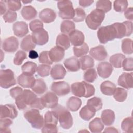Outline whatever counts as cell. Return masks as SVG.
<instances>
[{"instance_id":"cell-1","label":"cell","mask_w":133,"mask_h":133,"mask_svg":"<svg viewBox=\"0 0 133 133\" xmlns=\"http://www.w3.org/2000/svg\"><path fill=\"white\" fill-rule=\"evenodd\" d=\"M38 97L32 91L24 89L22 92L15 99V103L20 110L26 109L28 107L33 108Z\"/></svg>"},{"instance_id":"cell-2","label":"cell","mask_w":133,"mask_h":133,"mask_svg":"<svg viewBox=\"0 0 133 133\" xmlns=\"http://www.w3.org/2000/svg\"><path fill=\"white\" fill-rule=\"evenodd\" d=\"M52 110L57 114L61 127L64 129H68L72 126L73 124V117L70 112L66 108L63 106L57 105Z\"/></svg>"},{"instance_id":"cell-3","label":"cell","mask_w":133,"mask_h":133,"mask_svg":"<svg viewBox=\"0 0 133 133\" xmlns=\"http://www.w3.org/2000/svg\"><path fill=\"white\" fill-rule=\"evenodd\" d=\"M24 117L34 128L41 129L44 124V119L37 109L33 108L25 112Z\"/></svg>"},{"instance_id":"cell-4","label":"cell","mask_w":133,"mask_h":133,"mask_svg":"<svg viewBox=\"0 0 133 133\" xmlns=\"http://www.w3.org/2000/svg\"><path fill=\"white\" fill-rule=\"evenodd\" d=\"M105 18V13L98 9L93 10L86 17V23L91 30H97Z\"/></svg>"},{"instance_id":"cell-5","label":"cell","mask_w":133,"mask_h":133,"mask_svg":"<svg viewBox=\"0 0 133 133\" xmlns=\"http://www.w3.org/2000/svg\"><path fill=\"white\" fill-rule=\"evenodd\" d=\"M97 36L101 43L105 44L117 38L116 29L113 24L101 26L97 31Z\"/></svg>"},{"instance_id":"cell-6","label":"cell","mask_w":133,"mask_h":133,"mask_svg":"<svg viewBox=\"0 0 133 133\" xmlns=\"http://www.w3.org/2000/svg\"><path fill=\"white\" fill-rule=\"evenodd\" d=\"M59 10V16L63 19H73L74 15V9L72 2L70 1H60L57 3Z\"/></svg>"},{"instance_id":"cell-7","label":"cell","mask_w":133,"mask_h":133,"mask_svg":"<svg viewBox=\"0 0 133 133\" xmlns=\"http://www.w3.org/2000/svg\"><path fill=\"white\" fill-rule=\"evenodd\" d=\"M16 84L13 71L10 69H2L0 71V86L3 88H8Z\"/></svg>"},{"instance_id":"cell-8","label":"cell","mask_w":133,"mask_h":133,"mask_svg":"<svg viewBox=\"0 0 133 133\" xmlns=\"http://www.w3.org/2000/svg\"><path fill=\"white\" fill-rule=\"evenodd\" d=\"M113 24L116 30V38L130 36L132 33V23L130 21H125L122 23L116 22Z\"/></svg>"},{"instance_id":"cell-9","label":"cell","mask_w":133,"mask_h":133,"mask_svg":"<svg viewBox=\"0 0 133 133\" xmlns=\"http://www.w3.org/2000/svg\"><path fill=\"white\" fill-rule=\"evenodd\" d=\"M51 89L56 95L59 96H64L70 92V86L65 81L53 82Z\"/></svg>"},{"instance_id":"cell-10","label":"cell","mask_w":133,"mask_h":133,"mask_svg":"<svg viewBox=\"0 0 133 133\" xmlns=\"http://www.w3.org/2000/svg\"><path fill=\"white\" fill-rule=\"evenodd\" d=\"M44 108L53 109L58 104V98L52 92H47L40 98Z\"/></svg>"},{"instance_id":"cell-11","label":"cell","mask_w":133,"mask_h":133,"mask_svg":"<svg viewBox=\"0 0 133 133\" xmlns=\"http://www.w3.org/2000/svg\"><path fill=\"white\" fill-rule=\"evenodd\" d=\"M18 116V111L16 107L11 104L1 105V118H9L14 119Z\"/></svg>"},{"instance_id":"cell-12","label":"cell","mask_w":133,"mask_h":133,"mask_svg":"<svg viewBox=\"0 0 133 133\" xmlns=\"http://www.w3.org/2000/svg\"><path fill=\"white\" fill-rule=\"evenodd\" d=\"M31 36L33 42L36 45L39 46L46 44L49 39L48 32L44 29L33 32Z\"/></svg>"},{"instance_id":"cell-13","label":"cell","mask_w":133,"mask_h":133,"mask_svg":"<svg viewBox=\"0 0 133 133\" xmlns=\"http://www.w3.org/2000/svg\"><path fill=\"white\" fill-rule=\"evenodd\" d=\"M18 39L15 36H10L6 38L2 43V48L7 52H14L18 49Z\"/></svg>"},{"instance_id":"cell-14","label":"cell","mask_w":133,"mask_h":133,"mask_svg":"<svg viewBox=\"0 0 133 133\" xmlns=\"http://www.w3.org/2000/svg\"><path fill=\"white\" fill-rule=\"evenodd\" d=\"M113 68L109 62H101L98 64L97 66V72L100 77L103 78H108L112 73Z\"/></svg>"},{"instance_id":"cell-15","label":"cell","mask_w":133,"mask_h":133,"mask_svg":"<svg viewBox=\"0 0 133 133\" xmlns=\"http://www.w3.org/2000/svg\"><path fill=\"white\" fill-rule=\"evenodd\" d=\"M89 54L92 58L98 61L103 60L108 56V53L105 47L102 45L91 48L89 51Z\"/></svg>"},{"instance_id":"cell-16","label":"cell","mask_w":133,"mask_h":133,"mask_svg":"<svg viewBox=\"0 0 133 133\" xmlns=\"http://www.w3.org/2000/svg\"><path fill=\"white\" fill-rule=\"evenodd\" d=\"M35 79L33 75L22 73L17 78V82L19 85L24 88H32Z\"/></svg>"},{"instance_id":"cell-17","label":"cell","mask_w":133,"mask_h":133,"mask_svg":"<svg viewBox=\"0 0 133 133\" xmlns=\"http://www.w3.org/2000/svg\"><path fill=\"white\" fill-rule=\"evenodd\" d=\"M69 38L70 43L74 47L79 46L84 43L85 36L84 34L80 31L75 30L69 35Z\"/></svg>"},{"instance_id":"cell-18","label":"cell","mask_w":133,"mask_h":133,"mask_svg":"<svg viewBox=\"0 0 133 133\" xmlns=\"http://www.w3.org/2000/svg\"><path fill=\"white\" fill-rule=\"evenodd\" d=\"M118 85L127 89L132 88V73H123L119 77Z\"/></svg>"},{"instance_id":"cell-19","label":"cell","mask_w":133,"mask_h":133,"mask_svg":"<svg viewBox=\"0 0 133 133\" xmlns=\"http://www.w3.org/2000/svg\"><path fill=\"white\" fill-rule=\"evenodd\" d=\"M14 34L19 37H22L28 33V24L24 21H17L13 24Z\"/></svg>"},{"instance_id":"cell-20","label":"cell","mask_w":133,"mask_h":133,"mask_svg":"<svg viewBox=\"0 0 133 133\" xmlns=\"http://www.w3.org/2000/svg\"><path fill=\"white\" fill-rule=\"evenodd\" d=\"M56 16L55 11L48 8L43 9L40 11L39 14V17L41 20L45 23L52 22L55 20Z\"/></svg>"},{"instance_id":"cell-21","label":"cell","mask_w":133,"mask_h":133,"mask_svg":"<svg viewBox=\"0 0 133 133\" xmlns=\"http://www.w3.org/2000/svg\"><path fill=\"white\" fill-rule=\"evenodd\" d=\"M65 55V50L55 46L52 47L49 51V56L50 60L54 62H57L61 61Z\"/></svg>"},{"instance_id":"cell-22","label":"cell","mask_w":133,"mask_h":133,"mask_svg":"<svg viewBox=\"0 0 133 133\" xmlns=\"http://www.w3.org/2000/svg\"><path fill=\"white\" fill-rule=\"evenodd\" d=\"M66 71L64 66L60 64H55L50 70L51 77L55 80L62 79L66 75Z\"/></svg>"},{"instance_id":"cell-23","label":"cell","mask_w":133,"mask_h":133,"mask_svg":"<svg viewBox=\"0 0 133 133\" xmlns=\"http://www.w3.org/2000/svg\"><path fill=\"white\" fill-rule=\"evenodd\" d=\"M72 93L78 97H85L86 95V86L85 81L78 82L73 83L71 86Z\"/></svg>"},{"instance_id":"cell-24","label":"cell","mask_w":133,"mask_h":133,"mask_svg":"<svg viewBox=\"0 0 133 133\" xmlns=\"http://www.w3.org/2000/svg\"><path fill=\"white\" fill-rule=\"evenodd\" d=\"M64 65L69 72H76L80 69L79 60L75 57H71L64 61Z\"/></svg>"},{"instance_id":"cell-25","label":"cell","mask_w":133,"mask_h":133,"mask_svg":"<svg viewBox=\"0 0 133 133\" xmlns=\"http://www.w3.org/2000/svg\"><path fill=\"white\" fill-rule=\"evenodd\" d=\"M115 113L112 110L106 109L102 112L101 119L104 125L106 126L112 125L115 121Z\"/></svg>"},{"instance_id":"cell-26","label":"cell","mask_w":133,"mask_h":133,"mask_svg":"<svg viewBox=\"0 0 133 133\" xmlns=\"http://www.w3.org/2000/svg\"><path fill=\"white\" fill-rule=\"evenodd\" d=\"M116 88L115 85L110 81H104L100 85V90L101 92L107 96L113 95Z\"/></svg>"},{"instance_id":"cell-27","label":"cell","mask_w":133,"mask_h":133,"mask_svg":"<svg viewBox=\"0 0 133 133\" xmlns=\"http://www.w3.org/2000/svg\"><path fill=\"white\" fill-rule=\"evenodd\" d=\"M21 14L25 20H30L36 17L37 11L31 5L25 6L21 9Z\"/></svg>"},{"instance_id":"cell-28","label":"cell","mask_w":133,"mask_h":133,"mask_svg":"<svg viewBox=\"0 0 133 133\" xmlns=\"http://www.w3.org/2000/svg\"><path fill=\"white\" fill-rule=\"evenodd\" d=\"M88 127L91 132L99 133L101 132L104 129V124L101 118L96 117L89 123Z\"/></svg>"},{"instance_id":"cell-29","label":"cell","mask_w":133,"mask_h":133,"mask_svg":"<svg viewBox=\"0 0 133 133\" xmlns=\"http://www.w3.org/2000/svg\"><path fill=\"white\" fill-rule=\"evenodd\" d=\"M35 44L33 42L31 35H28L24 37L21 42L20 48L25 51H30L35 47Z\"/></svg>"},{"instance_id":"cell-30","label":"cell","mask_w":133,"mask_h":133,"mask_svg":"<svg viewBox=\"0 0 133 133\" xmlns=\"http://www.w3.org/2000/svg\"><path fill=\"white\" fill-rule=\"evenodd\" d=\"M31 89L35 93L38 95H41L47 90V87L45 81L43 79L37 78L35 79Z\"/></svg>"},{"instance_id":"cell-31","label":"cell","mask_w":133,"mask_h":133,"mask_svg":"<svg viewBox=\"0 0 133 133\" xmlns=\"http://www.w3.org/2000/svg\"><path fill=\"white\" fill-rule=\"evenodd\" d=\"M56 46L64 50L70 47V41L67 35L61 33L59 34L56 38Z\"/></svg>"},{"instance_id":"cell-32","label":"cell","mask_w":133,"mask_h":133,"mask_svg":"<svg viewBox=\"0 0 133 133\" xmlns=\"http://www.w3.org/2000/svg\"><path fill=\"white\" fill-rule=\"evenodd\" d=\"M82 104V100L77 97H70L67 102V109L72 112H75L78 110Z\"/></svg>"},{"instance_id":"cell-33","label":"cell","mask_w":133,"mask_h":133,"mask_svg":"<svg viewBox=\"0 0 133 133\" xmlns=\"http://www.w3.org/2000/svg\"><path fill=\"white\" fill-rule=\"evenodd\" d=\"M75 25L71 20H65L63 21L60 25V31L64 34L69 35L72 31L75 30Z\"/></svg>"},{"instance_id":"cell-34","label":"cell","mask_w":133,"mask_h":133,"mask_svg":"<svg viewBox=\"0 0 133 133\" xmlns=\"http://www.w3.org/2000/svg\"><path fill=\"white\" fill-rule=\"evenodd\" d=\"M80 68L82 70H86L91 68L94 65V60L92 57L88 55L84 56L79 59Z\"/></svg>"},{"instance_id":"cell-35","label":"cell","mask_w":133,"mask_h":133,"mask_svg":"<svg viewBox=\"0 0 133 133\" xmlns=\"http://www.w3.org/2000/svg\"><path fill=\"white\" fill-rule=\"evenodd\" d=\"M125 58V55L120 53H118L111 56L109 61L112 66L116 68H120L122 66V62Z\"/></svg>"},{"instance_id":"cell-36","label":"cell","mask_w":133,"mask_h":133,"mask_svg":"<svg viewBox=\"0 0 133 133\" xmlns=\"http://www.w3.org/2000/svg\"><path fill=\"white\" fill-rule=\"evenodd\" d=\"M87 105L95 112H97L101 109L102 107V102L100 98L94 97L88 100Z\"/></svg>"},{"instance_id":"cell-37","label":"cell","mask_w":133,"mask_h":133,"mask_svg":"<svg viewBox=\"0 0 133 133\" xmlns=\"http://www.w3.org/2000/svg\"><path fill=\"white\" fill-rule=\"evenodd\" d=\"M96 112L86 105L83 107L80 110L79 116L83 119L89 121L95 116Z\"/></svg>"},{"instance_id":"cell-38","label":"cell","mask_w":133,"mask_h":133,"mask_svg":"<svg viewBox=\"0 0 133 133\" xmlns=\"http://www.w3.org/2000/svg\"><path fill=\"white\" fill-rule=\"evenodd\" d=\"M58 121V116L54 111H48L45 114L44 124L57 125Z\"/></svg>"},{"instance_id":"cell-39","label":"cell","mask_w":133,"mask_h":133,"mask_svg":"<svg viewBox=\"0 0 133 133\" xmlns=\"http://www.w3.org/2000/svg\"><path fill=\"white\" fill-rule=\"evenodd\" d=\"M37 65L32 61H27L21 66L22 72L29 75H33L36 71Z\"/></svg>"},{"instance_id":"cell-40","label":"cell","mask_w":133,"mask_h":133,"mask_svg":"<svg viewBox=\"0 0 133 133\" xmlns=\"http://www.w3.org/2000/svg\"><path fill=\"white\" fill-rule=\"evenodd\" d=\"M127 96V91L124 88L117 87L116 88L113 94V97L116 101L118 102L124 101Z\"/></svg>"},{"instance_id":"cell-41","label":"cell","mask_w":133,"mask_h":133,"mask_svg":"<svg viewBox=\"0 0 133 133\" xmlns=\"http://www.w3.org/2000/svg\"><path fill=\"white\" fill-rule=\"evenodd\" d=\"M73 53L76 57H81L88 53L89 47L87 44L84 43L82 45L77 47H73Z\"/></svg>"},{"instance_id":"cell-42","label":"cell","mask_w":133,"mask_h":133,"mask_svg":"<svg viewBox=\"0 0 133 133\" xmlns=\"http://www.w3.org/2000/svg\"><path fill=\"white\" fill-rule=\"evenodd\" d=\"M132 41L130 38H125L122 41V50L124 54L130 55L133 52Z\"/></svg>"},{"instance_id":"cell-43","label":"cell","mask_w":133,"mask_h":133,"mask_svg":"<svg viewBox=\"0 0 133 133\" xmlns=\"http://www.w3.org/2000/svg\"><path fill=\"white\" fill-rule=\"evenodd\" d=\"M121 128L123 131L132 132L133 131V118L131 117H126L123 119L121 124Z\"/></svg>"},{"instance_id":"cell-44","label":"cell","mask_w":133,"mask_h":133,"mask_svg":"<svg viewBox=\"0 0 133 133\" xmlns=\"http://www.w3.org/2000/svg\"><path fill=\"white\" fill-rule=\"evenodd\" d=\"M96 8L104 13L110 11L112 8V2L110 1H98L96 3Z\"/></svg>"},{"instance_id":"cell-45","label":"cell","mask_w":133,"mask_h":133,"mask_svg":"<svg viewBox=\"0 0 133 133\" xmlns=\"http://www.w3.org/2000/svg\"><path fill=\"white\" fill-rule=\"evenodd\" d=\"M13 122L9 118H1L0 121V132H10L11 130L9 127L12 125Z\"/></svg>"},{"instance_id":"cell-46","label":"cell","mask_w":133,"mask_h":133,"mask_svg":"<svg viewBox=\"0 0 133 133\" xmlns=\"http://www.w3.org/2000/svg\"><path fill=\"white\" fill-rule=\"evenodd\" d=\"M128 6L127 1L116 0L113 2V8L115 11L118 12L125 11Z\"/></svg>"},{"instance_id":"cell-47","label":"cell","mask_w":133,"mask_h":133,"mask_svg":"<svg viewBox=\"0 0 133 133\" xmlns=\"http://www.w3.org/2000/svg\"><path fill=\"white\" fill-rule=\"evenodd\" d=\"M97 78V74L95 69H89L84 73V79L87 82L92 83Z\"/></svg>"},{"instance_id":"cell-48","label":"cell","mask_w":133,"mask_h":133,"mask_svg":"<svg viewBox=\"0 0 133 133\" xmlns=\"http://www.w3.org/2000/svg\"><path fill=\"white\" fill-rule=\"evenodd\" d=\"M86 17V12L83 9L77 7L74 9V15L73 18L74 21L76 22H82L84 20Z\"/></svg>"},{"instance_id":"cell-49","label":"cell","mask_w":133,"mask_h":133,"mask_svg":"<svg viewBox=\"0 0 133 133\" xmlns=\"http://www.w3.org/2000/svg\"><path fill=\"white\" fill-rule=\"evenodd\" d=\"M51 67L47 64H40L36 69V71L38 74L42 77L47 76L49 75Z\"/></svg>"},{"instance_id":"cell-50","label":"cell","mask_w":133,"mask_h":133,"mask_svg":"<svg viewBox=\"0 0 133 133\" xmlns=\"http://www.w3.org/2000/svg\"><path fill=\"white\" fill-rule=\"evenodd\" d=\"M26 58V54L23 51L19 50L15 54L13 62L15 65H20L22 64L23 60H24Z\"/></svg>"},{"instance_id":"cell-51","label":"cell","mask_w":133,"mask_h":133,"mask_svg":"<svg viewBox=\"0 0 133 133\" xmlns=\"http://www.w3.org/2000/svg\"><path fill=\"white\" fill-rule=\"evenodd\" d=\"M7 6L10 11H15L19 10L21 7V1L9 0L6 1Z\"/></svg>"},{"instance_id":"cell-52","label":"cell","mask_w":133,"mask_h":133,"mask_svg":"<svg viewBox=\"0 0 133 133\" xmlns=\"http://www.w3.org/2000/svg\"><path fill=\"white\" fill-rule=\"evenodd\" d=\"M38 57L39 61L42 63L48 65H51L53 63V62L50 60L49 58L48 51H43L41 52L39 54Z\"/></svg>"},{"instance_id":"cell-53","label":"cell","mask_w":133,"mask_h":133,"mask_svg":"<svg viewBox=\"0 0 133 133\" xmlns=\"http://www.w3.org/2000/svg\"><path fill=\"white\" fill-rule=\"evenodd\" d=\"M30 29L33 32L44 29L43 22L38 19H35L30 22L29 24Z\"/></svg>"},{"instance_id":"cell-54","label":"cell","mask_w":133,"mask_h":133,"mask_svg":"<svg viewBox=\"0 0 133 133\" xmlns=\"http://www.w3.org/2000/svg\"><path fill=\"white\" fill-rule=\"evenodd\" d=\"M4 20L6 22L12 23L16 21L17 18V14L15 11L7 10L6 12L3 15Z\"/></svg>"},{"instance_id":"cell-55","label":"cell","mask_w":133,"mask_h":133,"mask_svg":"<svg viewBox=\"0 0 133 133\" xmlns=\"http://www.w3.org/2000/svg\"><path fill=\"white\" fill-rule=\"evenodd\" d=\"M123 70L126 71H132L133 70V59L132 57L125 58L122 62Z\"/></svg>"},{"instance_id":"cell-56","label":"cell","mask_w":133,"mask_h":133,"mask_svg":"<svg viewBox=\"0 0 133 133\" xmlns=\"http://www.w3.org/2000/svg\"><path fill=\"white\" fill-rule=\"evenodd\" d=\"M41 131L42 132L44 133H52L57 132L58 131V127H57V125L44 124L43 127L42 128Z\"/></svg>"},{"instance_id":"cell-57","label":"cell","mask_w":133,"mask_h":133,"mask_svg":"<svg viewBox=\"0 0 133 133\" xmlns=\"http://www.w3.org/2000/svg\"><path fill=\"white\" fill-rule=\"evenodd\" d=\"M85 84L86 86V95L84 97L89 98L95 94V87L92 85L87 83L86 82H85Z\"/></svg>"},{"instance_id":"cell-58","label":"cell","mask_w":133,"mask_h":133,"mask_svg":"<svg viewBox=\"0 0 133 133\" xmlns=\"http://www.w3.org/2000/svg\"><path fill=\"white\" fill-rule=\"evenodd\" d=\"M23 91V89L22 88L20 87L19 86H16L12 88H11L10 91V95L11 97L14 98L16 99L18 96H19Z\"/></svg>"},{"instance_id":"cell-59","label":"cell","mask_w":133,"mask_h":133,"mask_svg":"<svg viewBox=\"0 0 133 133\" xmlns=\"http://www.w3.org/2000/svg\"><path fill=\"white\" fill-rule=\"evenodd\" d=\"M124 16L125 18L129 20H132L133 19V9L132 7H129L125 11Z\"/></svg>"},{"instance_id":"cell-60","label":"cell","mask_w":133,"mask_h":133,"mask_svg":"<svg viewBox=\"0 0 133 133\" xmlns=\"http://www.w3.org/2000/svg\"><path fill=\"white\" fill-rule=\"evenodd\" d=\"M94 3V1L91 0H79V5L83 7H86L90 6Z\"/></svg>"},{"instance_id":"cell-61","label":"cell","mask_w":133,"mask_h":133,"mask_svg":"<svg viewBox=\"0 0 133 133\" xmlns=\"http://www.w3.org/2000/svg\"><path fill=\"white\" fill-rule=\"evenodd\" d=\"M6 1H0V7H1V15H4L6 12L7 7H6Z\"/></svg>"},{"instance_id":"cell-62","label":"cell","mask_w":133,"mask_h":133,"mask_svg":"<svg viewBox=\"0 0 133 133\" xmlns=\"http://www.w3.org/2000/svg\"><path fill=\"white\" fill-rule=\"evenodd\" d=\"M39 56H38V53L35 50H32L29 51V58L32 59H35L37 58Z\"/></svg>"},{"instance_id":"cell-63","label":"cell","mask_w":133,"mask_h":133,"mask_svg":"<svg viewBox=\"0 0 133 133\" xmlns=\"http://www.w3.org/2000/svg\"><path fill=\"white\" fill-rule=\"evenodd\" d=\"M104 132H118V131L114 127H107L104 130Z\"/></svg>"},{"instance_id":"cell-64","label":"cell","mask_w":133,"mask_h":133,"mask_svg":"<svg viewBox=\"0 0 133 133\" xmlns=\"http://www.w3.org/2000/svg\"><path fill=\"white\" fill-rule=\"evenodd\" d=\"M32 1H22V2L23 3H25V4H26V3H31Z\"/></svg>"}]
</instances>
